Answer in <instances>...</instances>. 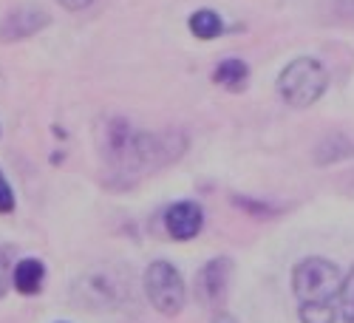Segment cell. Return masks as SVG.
I'll return each mask as SVG.
<instances>
[{
    "instance_id": "5bb4252c",
    "label": "cell",
    "mask_w": 354,
    "mask_h": 323,
    "mask_svg": "<svg viewBox=\"0 0 354 323\" xmlns=\"http://www.w3.org/2000/svg\"><path fill=\"white\" fill-rule=\"evenodd\" d=\"M9 284H12V270H9V258L0 252V298L9 292Z\"/></svg>"
},
{
    "instance_id": "8992f818",
    "label": "cell",
    "mask_w": 354,
    "mask_h": 323,
    "mask_svg": "<svg viewBox=\"0 0 354 323\" xmlns=\"http://www.w3.org/2000/svg\"><path fill=\"white\" fill-rule=\"evenodd\" d=\"M51 23V17L40 6H17L12 9L3 20H0V40L15 43V40H28Z\"/></svg>"
},
{
    "instance_id": "3957f363",
    "label": "cell",
    "mask_w": 354,
    "mask_h": 323,
    "mask_svg": "<svg viewBox=\"0 0 354 323\" xmlns=\"http://www.w3.org/2000/svg\"><path fill=\"white\" fill-rule=\"evenodd\" d=\"M71 298L80 309H88V312L120 309L131 298V278L122 267H97L77 278Z\"/></svg>"
},
{
    "instance_id": "ba28073f",
    "label": "cell",
    "mask_w": 354,
    "mask_h": 323,
    "mask_svg": "<svg viewBox=\"0 0 354 323\" xmlns=\"http://www.w3.org/2000/svg\"><path fill=\"white\" fill-rule=\"evenodd\" d=\"M230 275H232V261L230 258H213L207 267L198 273V295L210 306H218L227 298Z\"/></svg>"
},
{
    "instance_id": "5b68a950",
    "label": "cell",
    "mask_w": 354,
    "mask_h": 323,
    "mask_svg": "<svg viewBox=\"0 0 354 323\" xmlns=\"http://www.w3.org/2000/svg\"><path fill=\"white\" fill-rule=\"evenodd\" d=\"M145 295L162 315H179L185 306V281L170 261H153L145 270Z\"/></svg>"
},
{
    "instance_id": "9c48e42d",
    "label": "cell",
    "mask_w": 354,
    "mask_h": 323,
    "mask_svg": "<svg viewBox=\"0 0 354 323\" xmlns=\"http://www.w3.org/2000/svg\"><path fill=\"white\" fill-rule=\"evenodd\" d=\"M12 284L20 295H37L46 284V264L37 258H23L12 273Z\"/></svg>"
},
{
    "instance_id": "7c38bea8",
    "label": "cell",
    "mask_w": 354,
    "mask_h": 323,
    "mask_svg": "<svg viewBox=\"0 0 354 323\" xmlns=\"http://www.w3.org/2000/svg\"><path fill=\"white\" fill-rule=\"evenodd\" d=\"M340 315H343V323H354V270L340 286Z\"/></svg>"
},
{
    "instance_id": "7a4b0ae2",
    "label": "cell",
    "mask_w": 354,
    "mask_h": 323,
    "mask_svg": "<svg viewBox=\"0 0 354 323\" xmlns=\"http://www.w3.org/2000/svg\"><path fill=\"white\" fill-rule=\"evenodd\" d=\"M340 270L326 258H304L292 270V292L298 298L301 323H337Z\"/></svg>"
},
{
    "instance_id": "52a82bcc",
    "label": "cell",
    "mask_w": 354,
    "mask_h": 323,
    "mask_svg": "<svg viewBox=\"0 0 354 323\" xmlns=\"http://www.w3.org/2000/svg\"><path fill=\"white\" fill-rule=\"evenodd\" d=\"M201 224H204V213L196 201H179V204H173V207H167V213H165V230L176 241L196 239L201 232Z\"/></svg>"
},
{
    "instance_id": "277c9868",
    "label": "cell",
    "mask_w": 354,
    "mask_h": 323,
    "mask_svg": "<svg viewBox=\"0 0 354 323\" xmlns=\"http://www.w3.org/2000/svg\"><path fill=\"white\" fill-rule=\"evenodd\" d=\"M329 85V74L315 57H295L283 66L278 77V94L292 108H309L315 105Z\"/></svg>"
},
{
    "instance_id": "2e32d148",
    "label": "cell",
    "mask_w": 354,
    "mask_h": 323,
    "mask_svg": "<svg viewBox=\"0 0 354 323\" xmlns=\"http://www.w3.org/2000/svg\"><path fill=\"white\" fill-rule=\"evenodd\" d=\"M213 323H239L232 315H227V312H216V317H213Z\"/></svg>"
},
{
    "instance_id": "30bf717a",
    "label": "cell",
    "mask_w": 354,
    "mask_h": 323,
    "mask_svg": "<svg viewBox=\"0 0 354 323\" xmlns=\"http://www.w3.org/2000/svg\"><path fill=\"white\" fill-rule=\"evenodd\" d=\"M213 82L227 88V91H244L250 82V66L239 57H227L213 68Z\"/></svg>"
},
{
    "instance_id": "6da1fadb",
    "label": "cell",
    "mask_w": 354,
    "mask_h": 323,
    "mask_svg": "<svg viewBox=\"0 0 354 323\" xmlns=\"http://www.w3.org/2000/svg\"><path fill=\"white\" fill-rule=\"evenodd\" d=\"M185 145L182 133H147L120 116L105 120L97 131L102 170L113 187H131L153 170L170 165L185 154Z\"/></svg>"
},
{
    "instance_id": "4fadbf2b",
    "label": "cell",
    "mask_w": 354,
    "mask_h": 323,
    "mask_svg": "<svg viewBox=\"0 0 354 323\" xmlns=\"http://www.w3.org/2000/svg\"><path fill=\"white\" fill-rule=\"evenodd\" d=\"M15 210V193H12V185L6 182L3 170H0V213H12Z\"/></svg>"
},
{
    "instance_id": "9a60e30c",
    "label": "cell",
    "mask_w": 354,
    "mask_h": 323,
    "mask_svg": "<svg viewBox=\"0 0 354 323\" xmlns=\"http://www.w3.org/2000/svg\"><path fill=\"white\" fill-rule=\"evenodd\" d=\"M63 9H68V12H82V9H88L94 3V0H57Z\"/></svg>"
},
{
    "instance_id": "8fae6325",
    "label": "cell",
    "mask_w": 354,
    "mask_h": 323,
    "mask_svg": "<svg viewBox=\"0 0 354 323\" xmlns=\"http://www.w3.org/2000/svg\"><path fill=\"white\" fill-rule=\"evenodd\" d=\"M187 28H190V35L198 37V40H216L224 32V20L213 9H198V12L190 15Z\"/></svg>"
}]
</instances>
